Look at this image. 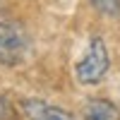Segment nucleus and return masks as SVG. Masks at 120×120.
Returning <instances> with one entry per match:
<instances>
[{"label":"nucleus","mask_w":120,"mask_h":120,"mask_svg":"<svg viewBox=\"0 0 120 120\" xmlns=\"http://www.w3.org/2000/svg\"><path fill=\"white\" fill-rule=\"evenodd\" d=\"M82 120H120V111L106 98H89L82 108Z\"/></svg>","instance_id":"4"},{"label":"nucleus","mask_w":120,"mask_h":120,"mask_svg":"<svg viewBox=\"0 0 120 120\" xmlns=\"http://www.w3.org/2000/svg\"><path fill=\"white\" fill-rule=\"evenodd\" d=\"M29 34L22 24L0 19V65L3 67H17L29 55Z\"/></svg>","instance_id":"1"},{"label":"nucleus","mask_w":120,"mask_h":120,"mask_svg":"<svg viewBox=\"0 0 120 120\" xmlns=\"http://www.w3.org/2000/svg\"><path fill=\"white\" fill-rule=\"evenodd\" d=\"M89 3L106 17H120V0H89Z\"/></svg>","instance_id":"5"},{"label":"nucleus","mask_w":120,"mask_h":120,"mask_svg":"<svg viewBox=\"0 0 120 120\" xmlns=\"http://www.w3.org/2000/svg\"><path fill=\"white\" fill-rule=\"evenodd\" d=\"M22 111L26 120H75V115L60 106H51L43 98H24Z\"/></svg>","instance_id":"3"},{"label":"nucleus","mask_w":120,"mask_h":120,"mask_svg":"<svg viewBox=\"0 0 120 120\" xmlns=\"http://www.w3.org/2000/svg\"><path fill=\"white\" fill-rule=\"evenodd\" d=\"M108 72V48L101 36H91L82 58L75 65V77L79 84H98Z\"/></svg>","instance_id":"2"},{"label":"nucleus","mask_w":120,"mask_h":120,"mask_svg":"<svg viewBox=\"0 0 120 120\" xmlns=\"http://www.w3.org/2000/svg\"><path fill=\"white\" fill-rule=\"evenodd\" d=\"M0 120H10V111H7V103L3 96H0Z\"/></svg>","instance_id":"6"}]
</instances>
